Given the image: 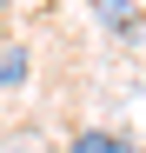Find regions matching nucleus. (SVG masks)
Listing matches in <instances>:
<instances>
[{
    "label": "nucleus",
    "mask_w": 146,
    "mask_h": 153,
    "mask_svg": "<svg viewBox=\"0 0 146 153\" xmlns=\"http://www.w3.org/2000/svg\"><path fill=\"white\" fill-rule=\"evenodd\" d=\"M66 153H139L126 133H113V126H80V133L66 140Z\"/></svg>",
    "instance_id": "nucleus-1"
},
{
    "label": "nucleus",
    "mask_w": 146,
    "mask_h": 153,
    "mask_svg": "<svg viewBox=\"0 0 146 153\" xmlns=\"http://www.w3.org/2000/svg\"><path fill=\"white\" fill-rule=\"evenodd\" d=\"M27 73H33V53H27V47H7V53H0V87H20Z\"/></svg>",
    "instance_id": "nucleus-2"
},
{
    "label": "nucleus",
    "mask_w": 146,
    "mask_h": 153,
    "mask_svg": "<svg viewBox=\"0 0 146 153\" xmlns=\"http://www.w3.org/2000/svg\"><path fill=\"white\" fill-rule=\"evenodd\" d=\"M93 7H100V20H106V27H133L139 0H93Z\"/></svg>",
    "instance_id": "nucleus-3"
},
{
    "label": "nucleus",
    "mask_w": 146,
    "mask_h": 153,
    "mask_svg": "<svg viewBox=\"0 0 146 153\" xmlns=\"http://www.w3.org/2000/svg\"><path fill=\"white\" fill-rule=\"evenodd\" d=\"M7 7H13V0H0V13H7Z\"/></svg>",
    "instance_id": "nucleus-4"
}]
</instances>
